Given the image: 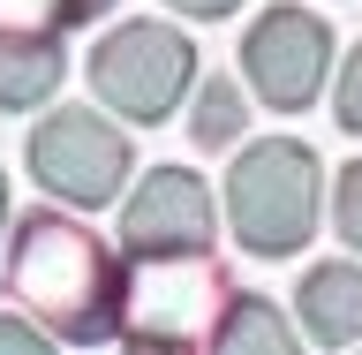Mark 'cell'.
<instances>
[{
    "label": "cell",
    "instance_id": "5",
    "mask_svg": "<svg viewBox=\"0 0 362 355\" xmlns=\"http://www.w3.org/2000/svg\"><path fill=\"white\" fill-rule=\"evenodd\" d=\"M30 174H38L61 204L98 212V204H113V197H121V181L136 174L129 129L106 121V113H83V106L45 113L38 129H30Z\"/></svg>",
    "mask_w": 362,
    "mask_h": 355
},
{
    "label": "cell",
    "instance_id": "13",
    "mask_svg": "<svg viewBox=\"0 0 362 355\" xmlns=\"http://www.w3.org/2000/svg\"><path fill=\"white\" fill-rule=\"evenodd\" d=\"M332 227H339L347 249H362V159L339 174V189H332Z\"/></svg>",
    "mask_w": 362,
    "mask_h": 355
},
{
    "label": "cell",
    "instance_id": "9",
    "mask_svg": "<svg viewBox=\"0 0 362 355\" xmlns=\"http://www.w3.org/2000/svg\"><path fill=\"white\" fill-rule=\"evenodd\" d=\"M294 310H302L310 340H325V348L362 340V265H310L294 288Z\"/></svg>",
    "mask_w": 362,
    "mask_h": 355
},
{
    "label": "cell",
    "instance_id": "4",
    "mask_svg": "<svg viewBox=\"0 0 362 355\" xmlns=\"http://www.w3.org/2000/svg\"><path fill=\"white\" fill-rule=\"evenodd\" d=\"M189 84H197V45L181 38L174 23H158V16H136L121 30H106L98 53H90L98 106L129 113V121H174Z\"/></svg>",
    "mask_w": 362,
    "mask_h": 355
},
{
    "label": "cell",
    "instance_id": "7",
    "mask_svg": "<svg viewBox=\"0 0 362 355\" xmlns=\"http://www.w3.org/2000/svg\"><path fill=\"white\" fill-rule=\"evenodd\" d=\"M121 249H211V189L189 167H151L121 212Z\"/></svg>",
    "mask_w": 362,
    "mask_h": 355
},
{
    "label": "cell",
    "instance_id": "17",
    "mask_svg": "<svg viewBox=\"0 0 362 355\" xmlns=\"http://www.w3.org/2000/svg\"><path fill=\"white\" fill-rule=\"evenodd\" d=\"M0 227H8V174H0Z\"/></svg>",
    "mask_w": 362,
    "mask_h": 355
},
{
    "label": "cell",
    "instance_id": "2",
    "mask_svg": "<svg viewBox=\"0 0 362 355\" xmlns=\"http://www.w3.org/2000/svg\"><path fill=\"white\" fill-rule=\"evenodd\" d=\"M226 303V272L211 249H144L121 280V333L144 348H211Z\"/></svg>",
    "mask_w": 362,
    "mask_h": 355
},
{
    "label": "cell",
    "instance_id": "1",
    "mask_svg": "<svg viewBox=\"0 0 362 355\" xmlns=\"http://www.w3.org/2000/svg\"><path fill=\"white\" fill-rule=\"evenodd\" d=\"M121 280L129 272L113 265V249L90 235L83 220H61V212H30L8 242V288L45 333L61 340H113L121 333Z\"/></svg>",
    "mask_w": 362,
    "mask_h": 355
},
{
    "label": "cell",
    "instance_id": "16",
    "mask_svg": "<svg viewBox=\"0 0 362 355\" xmlns=\"http://www.w3.org/2000/svg\"><path fill=\"white\" fill-rule=\"evenodd\" d=\"M166 8H181V16H204V23H211V16H234L242 0H166Z\"/></svg>",
    "mask_w": 362,
    "mask_h": 355
},
{
    "label": "cell",
    "instance_id": "10",
    "mask_svg": "<svg viewBox=\"0 0 362 355\" xmlns=\"http://www.w3.org/2000/svg\"><path fill=\"white\" fill-rule=\"evenodd\" d=\"M211 348H257V355H287L294 348V325L279 310H272L264 295H234L219 317V333H211Z\"/></svg>",
    "mask_w": 362,
    "mask_h": 355
},
{
    "label": "cell",
    "instance_id": "11",
    "mask_svg": "<svg viewBox=\"0 0 362 355\" xmlns=\"http://www.w3.org/2000/svg\"><path fill=\"white\" fill-rule=\"evenodd\" d=\"M113 0H0V23H30V30H76L98 23Z\"/></svg>",
    "mask_w": 362,
    "mask_h": 355
},
{
    "label": "cell",
    "instance_id": "15",
    "mask_svg": "<svg viewBox=\"0 0 362 355\" xmlns=\"http://www.w3.org/2000/svg\"><path fill=\"white\" fill-rule=\"evenodd\" d=\"M0 348H8V355H45V325H23V317H0Z\"/></svg>",
    "mask_w": 362,
    "mask_h": 355
},
{
    "label": "cell",
    "instance_id": "14",
    "mask_svg": "<svg viewBox=\"0 0 362 355\" xmlns=\"http://www.w3.org/2000/svg\"><path fill=\"white\" fill-rule=\"evenodd\" d=\"M332 113H339V129H355L362 136V45L339 61V84H332Z\"/></svg>",
    "mask_w": 362,
    "mask_h": 355
},
{
    "label": "cell",
    "instance_id": "8",
    "mask_svg": "<svg viewBox=\"0 0 362 355\" xmlns=\"http://www.w3.org/2000/svg\"><path fill=\"white\" fill-rule=\"evenodd\" d=\"M61 38L53 30H30V23H0V113H30L61 91Z\"/></svg>",
    "mask_w": 362,
    "mask_h": 355
},
{
    "label": "cell",
    "instance_id": "6",
    "mask_svg": "<svg viewBox=\"0 0 362 355\" xmlns=\"http://www.w3.org/2000/svg\"><path fill=\"white\" fill-rule=\"evenodd\" d=\"M242 76L272 113H302L332 76V30L310 8H264L242 38Z\"/></svg>",
    "mask_w": 362,
    "mask_h": 355
},
{
    "label": "cell",
    "instance_id": "12",
    "mask_svg": "<svg viewBox=\"0 0 362 355\" xmlns=\"http://www.w3.org/2000/svg\"><path fill=\"white\" fill-rule=\"evenodd\" d=\"M234 136H242V91L204 84L197 91V144H234Z\"/></svg>",
    "mask_w": 362,
    "mask_h": 355
},
{
    "label": "cell",
    "instance_id": "3",
    "mask_svg": "<svg viewBox=\"0 0 362 355\" xmlns=\"http://www.w3.org/2000/svg\"><path fill=\"white\" fill-rule=\"evenodd\" d=\"M226 220L257 257H294L317 227V152L294 136H257L242 144L226 174Z\"/></svg>",
    "mask_w": 362,
    "mask_h": 355
}]
</instances>
